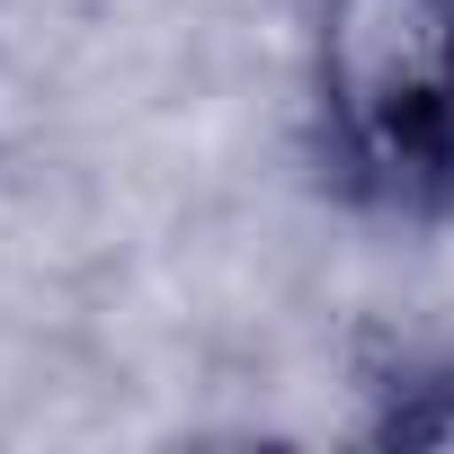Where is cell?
<instances>
[{"label":"cell","instance_id":"6da1fadb","mask_svg":"<svg viewBox=\"0 0 454 454\" xmlns=\"http://www.w3.org/2000/svg\"><path fill=\"white\" fill-rule=\"evenodd\" d=\"M312 116L321 160L356 205H454V0H321Z\"/></svg>","mask_w":454,"mask_h":454},{"label":"cell","instance_id":"7a4b0ae2","mask_svg":"<svg viewBox=\"0 0 454 454\" xmlns=\"http://www.w3.org/2000/svg\"><path fill=\"white\" fill-rule=\"evenodd\" d=\"M374 445H436L454 454V365H427V374H392L383 383V410L365 419Z\"/></svg>","mask_w":454,"mask_h":454}]
</instances>
